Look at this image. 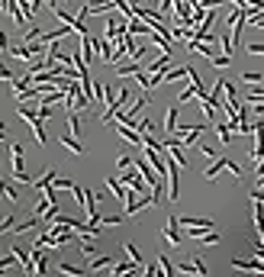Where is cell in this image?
Masks as SVG:
<instances>
[{
    "label": "cell",
    "mask_w": 264,
    "mask_h": 277,
    "mask_svg": "<svg viewBox=\"0 0 264 277\" xmlns=\"http://www.w3.org/2000/svg\"><path fill=\"white\" fill-rule=\"evenodd\" d=\"M123 248H126V255L136 261V264H145V258H142V251L136 248V242H123Z\"/></svg>",
    "instance_id": "d6986e66"
},
{
    "label": "cell",
    "mask_w": 264,
    "mask_h": 277,
    "mask_svg": "<svg viewBox=\"0 0 264 277\" xmlns=\"http://www.w3.org/2000/svg\"><path fill=\"white\" fill-rule=\"evenodd\" d=\"M158 268H161V271H158V277H174V264H171V261H167L164 255L158 258Z\"/></svg>",
    "instance_id": "44dd1931"
},
{
    "label": "cell",
    "mask_w": 264,
    "mask_h": 277,
    "mask_svg": "<svg viewBox=\"0 0 264 277\" xmlns=\"http://www.w3.org/2000/svg\"><path fill=\"white\" fill-rule=\"evenodd\" d=\"M58 271H62L65 277H87V268H78V264H68V261L58 264Z\"/></svg>",
    "instance_id": "7c38bea8"
},
{
    "label": "cell",
    "mask_w": 264,
    "mask_h": 277,
    "mask_svg": "<svg viewBox=\"0 0 264 277\" xmlns=\"http://www.w3.org/2000/svg\"><path fill=\"white\" fill-rule=\"evenodd\" d=\"M16 116L32 123V119H39V106H29V103H16Z\"/></svg>",
    "instance_id": "8fae6325"
},
{
    "label": "cell",
    "mask_w": 264,
    "mask_h": 277,
    "mask_svg": "<svg viewBox=\"0 0 264 277\" xmlns=\"http://www.w3.org/2000/svg\"><path fill=\"white\" fill-rule=\"evenodd\" d=\"M10 158H13V174H16V184H32V177L26 174V152H23V145L20 142H13L10 145Z\"/></svg>",
    "instance_id": "6da1fadb"
},
{
    "label": "cell",
    "mask_w": 264,
    "mask_h": 277,
    "mask_svg": "<svg viewBox=\"0 0 264 277\" xmlns=\"http://www.w3.org/2000/svg\"><path fill=\"white\" fill-rule=\"evenodd\" d=\"M158 197H155V194H142V197H136V200H129L126 203V216H136L139 210H148V207H158Z\"/></svg>",
    "instance_id": "7a4b0ae2"
},
{
    "label": "cell",
    "mask_w": 264,
    "mask_h": 277,
    "mask_svg": "<svg viewBox=\"0 0 264 277\" xmlns=\"http://www.w3.org/2000/svg\"><path fill=\"white\" fill-rule=\"evenodd\" d=\"M39 116H42V119H49V116H55V113H52V103H39Z\"/></svg>",
    "instance_id": "d6a6232c"
},
{
    "label": "cell",
    "mask_w": 264,
    "mask_h": 277,
    "mask_svg": "<svg viewBox=\"0 0 264 277\" xmlns=\"http://www.w3.org/2000/svg\"><path fill=\"white\" fill-rule=\"evenodd\" d=\"M10 55H13L16 62H32V52H29V45H10Z\"/></svg>",
    "instance_id": "2e32d148"
},
{
    "label": "cell",
    "mask_w": 264,
    "mask_h": 277,
    "mask_svg": "<svg viewBox=\"0 0 264 277\" xmlns=\"http://www.w3.org/2000/svg\"><path fill=\"white\" fill-rule=\"evenodd\" d=\"M219 171H229V158H216V161L206 168V180H213V177L219 174Z\"/></svg>",
    "instance_id": "9a60e30c"
},
{
    "label": "cell",
    "mask_w": 264,
    "mask_h": 277,
    "mask_svg": "<svg viewBox=\"0 0 264 277\" xmlns=\"http://www.w3.org/2000/svg\"><path fill=\"white\" fill-rule=\"evenodd\" d=\"M68 132L71 136H81V116L78 113H68Z\"/></svg>",
    "instance_id": "603a6c76"
},
{
    "label": "cell",
    "mask_w": 264,
    "mask_h": 277,
    "mask_svg": "<svg viewBox=\"0 0 264 277\" xmlns=\"http://www.w3.org/2000/svg\"><path fill=\"white\" fill-rule=\"evenodd\" d=\"M164 129H167V139L177 132V106H167V116H164Z\"/></svg>",
    "instance_id": "4fadbf2b"
},
{
    "label": "cell",
    "mask_w": 264,
    "mask_h": 277,
    "mask_svg": "<svg viewBox=\"0 0 264 277\" xmlns=\"http://www.w3.org/2000/svg\"><path fill=\"white\" fill-rule=\"evenodd\" d=\"M58 142H62V149H65V152H71V155H84V145L78 142V136H71V132H65V136L58 139Z\"/></svg>",
    "instance_id": "9c48e42d"
},
{
    "label": "cell",
    "mask_w": 264,
    "mask_h": 277,
    "mask_svg": "<svg viewBox=\"0 0 264 277\" xmlns=\"http://www.w3.org/2000/svg\"><path fill=\"white\" fill-rule=\"evenodd\" d=\"M116 132H119V139L123 142H129V145H145V136H142L139 129H132V126H123V123H116Z\"/></svg>",
    "instance_id": "3957f363"
},
{
    "label": "cell",
    "mask_w": 264,
    "mask_h": 277,
    "mask_svg": "<svg viewBox=\"0 0 264 277\" xmlns=\"http://www.w3.org/2000/svg\"><path fill=\"white\" fill-rule=\"evenodd\" d=\"M0 229H4V232H10V229H13V216H4V223H0Z\"/></svg>",
    "instance_id": "d590c367"
},
{
    "label": "cell",
    "mask_w": 264,
    "mask_h": 277,
    "mask_svg": "<svg viewBox=\"0 0 264 277\" xmlns=\"http://www.w3.org/2000/svg\"><path fill=\"white\" fill-rule=\"evenodd\" d=\"M242 81H245V84H264V75H261V71H245Z\"/></svg>",
    "instance_id": "d4e9b609"
},
{
    "label": "cell",
    "mask_w": 264,
    "mask_h": 277,
    "mask_svg": "<svg viewBox=\"0 0 264 277\" xmlns=\"http://www.w3.org/2000/svg\"><path fill=\"white\" fill-rule=\"evenodd\" d=\"M10 264H20V258H16V251H10V255H4V261H0V271H10Z\"/></svg>",
    "instance_id": "484cf974"
},
{
    "label": "cell",
    "mask_w": 264,
    "mask_h": 277,
    "mask_svg": "<svg viewBox=\"0 0 264 277\" xmlns=\"http://www.w3.org/2000/svg\"><path fill=\"white\" fill-rule=\"evenodd\" d=\"M200 152H203V155H206V158H210V161H216V152H213L210 145H200Z\"/></svg>",
    "instance_id": "8d00e7d4"
},
{
    "label": "cell",
    "mask_w": 264,
    "mask_h": 277,
    "mask_svg": "<svg viewBox=\"0 0 264 277\" xmlns=\"http://www.w3.org/2000/svg\"><path fill=\"white\" fill-rule=\"evenodd\" d=\"M164 242H171V245H181L184 242V235H181V223H177V216H171V223L164 226Z\"/></svg>",
    "instance_id": "5b68a950"
},
{
    "label": "cell",
    "mask_w": 264,
    "mask_h": 277,
    "mask_svg": "<svg viewBox=\"0 0 264 277\" xmlns=\"http://www.w3.org/2000/svg\"><path fill=\"white\" fill-rule=\"evenodd\" d=\"M42 219H39V216H29V219H23L20 226H16V235H23V232H29V229H35V226H39Z\"/></svg>",
    "instance_id": "ffe728a7"
},
{
    "label": "cell",
    "mask_w": 264,
    "mask_h": 277,
    "mask_svg": "<svg viewBox=\"0 0 264 277\" xmlns=\"http://www.w3.org/2000/svg\"><path fill=\"white\" fill-rule=\"evenodd\" d=\"M177 168H181V164L171 161V171H167V197H171V200L181 197V177H177Z\"/></svg>",
    "instance_id": "52a82bcc"
},
{
    "label": "cell",
    "mask_w": 264,
    "mask_h": 277,
    "mask_svg": "<svg viewBox=\"0 0 264 277\" xmlns=\"http://www.w3.org/2000/svg\"><path fill=\"white\" fill-rule=\"evenodd\" d=\"M42 123H45V119L39 116V119H32L29 126H32V139H35V145H42V149H45V142H49V136H45V126H42Z\"/></svg>",
    "instance_id": "30bf717a"
},
{
    "label": "cell",
    "mask_w": 264,
    "mask_h": 277,
    "mask_svg": "<svg viewBox=\"0 0 264 277\" xmlns=\"http://www.w3.org/2000/svg\"><path fill=\"white\" fill-rule=\"evenodd\" d=\"M171 62H174V58H171V52H161L158 58H155V62H145V71H148L152 78H155V75H164V71L171 68Z\"/></svg>",
    "instance_id": "277c9868"
},
{
    "label": "cell",
    "mask_w": 264,
    "mask_h": 277,
    "mask_svg": "<svg viewBox=\"0 0 264 277\" xmlns=\"http://www.w3.org/2000/svg\"><path fill=\"white\" fill-rule=\"evenodd\" d=\"M116 164H119V171H126V168H132V164H136V158H132V155H119V158H116Z\"/></svg>",
    "instance_id": "83f0119b"
},
{
    "label": "cell",
    "mask_w": 264,
    "mask_h": 277,
    "mask_svg": "<svg viewBox=\"0 0 264 277\" xmlns=\"http://www.w3.org/2000/svg\"><path fill=\"white\" fill-rule=\"evenodd\" d=\"M4 197H7V200H16V203H20V190H16L13 184H4Z\"/></svg>",
    "instance_id": "f1b7e54d"
},
{
    "label": "cell",
    "mask_w": 264,
    "mask_h": 277,
    "mask_svg": "<svg viewBox=\"0 0 264 277\" xmlns=\"http://www.w3.org/2000/svg\"><path fill=\"white\" fill-rule=\"evenodd\" d=\"M116 90H119V100H116V103H119V106H123V103L129 100V87H123V84H119V81H116Z\"/></svg>",
    "instance_id": "4dcf8cb0"
},
{
    "label": "cell",
    "mask_w": 264,
    "mask_h": 277,
    "mask_svg": "<svg viewBox=\"0 0 264 277\" xmlns=\"http://www.w3.org/2000/svg\"><path fill=\"white\" fill-rule=\"evenodd\" d=\"M0 78H4V84L13 87V71H10V68H0Z\"/></svg>",
    "instance_id": "e575fe53"
},
{
    "label": "cell",
    "mask_w": 264,
    "mask_h": 277,
    "mask_svg": "<svg viewBox=\"0 0 264 277\" xmlns=\"http://www.w3.org/2000/svg\"><path fill=\"white\" fill-rule=\"evenodd\" d=\"M248 200H251V203H264V190H258V187L248 190Z\"/></svg>",
    "instance_id": "1f68e13d"
},
{
    "label": "cell",
    "mask_w": 264,
    "mask_h": 277,
    "mask_svg": "<svg viewBox=\"0 0 264 277\" xmlns=\"http://www.w3.org/2000/svg\"><path fill=\"white\" fill-rule=\"evenodd\" d=\"M232 132H235V129H232L229 123H219V126H216V139L225 145V142H232Z\"/></svg>",
    "instance_id": "e0dca14e"
},
{
    "label": "cell",
    "mask_w": 264,
    "mask_h": 277,
    "mask_svg": "<svg viewBox=\"0 0 264 277\" xmlns=\"http://www.w3.org/2000/svg\"><path fill=\"white\" fill-rule=\"evenodd\" d=\"M184 274H200V277H206V268H203V261L200 258H187V261H181L177 264Z\"/></svg>",
    "instance_id": "ba28073f"
},
{
    "label": "cell",
    "mask_w": 264,
    "mask_h": 277,
    "mask_svg": "<svg viewBox=\"0 0 264 277\" xmlns=\"http://www.w3.org/2000/svg\"><path fill=\"white\" fill-rule=\"evenodd\" d=\"M255 187H258V190H264V177H258V184H255Z\"/></svg>",
    "instance_id": "74e56055"
},
{
    "label": "cell",
    "mask_w": 264,
    "mask_h": 277,
    "mask_svg": "<svg viewBox=\"0 0 264 277\" xmlns=\"http://www.w3.org/2000/svg\"><path fill=\"white\" fill-rule=\"evenodd\" d=\"M194 242H200V245H216V242H219V229H210V232H203V235H197Z\"/></svg>",
    "instance_id": "ac0fdd59"
},
{
    "label": "cell",
    "mask_w": 264,
    "mask_h": 277,
    "mask_svg": "<svg viewBox=\"0 0 264 277\" xmlns=\"http://www.w3.org/2000/svg\"><path fill=\"white\" fill-rule=\"evenodd\" d=\"M55 190H74V180H65V177H58V180H55Z\"/></svg>",
    "instance_id": "f546056e"
},
{
    "label": "cell",
    "mask_w": 264,
    "mask_h": 277,
    "mask_svg": "<svg viewBox=\"0 0 264 277\" xmlns=\"http://www.w3.org/2000/svg\"><path fill=\"white\" fill-rule=\"evenodd\" d=\"M248 52L251 55H264V42H248Z\"/></svg>",
    "instance_id": "836d02e7"
},
{
    "label": "cell",
    "mask_w": 264,
    "mask_h": 277,
    "mask_svg": "<svg viewBox=\"0 0 264 277\" xmlns=\"http://www.w3.org/2000/svg\"><path fill=\"white\" fill-rule=\"evenodd\" d=\"M136 129L142 132V136H152V129H155V126H152V119L145 116V119H139V123H136Z\"/></svg>",
    "instance_id": "4316f807"
},
{
    "label": "cell",
    "mask_w": 264,
    "mask_h": 277,
    "mask_svg": "<svg viewBox=\"0 0 264 277\" xmlns=\"http://www.w3.org/2000/svg\"><path fill=\"white\" fill-rule=\"evenodd\" d=\"M145 106H148V94H145V97H139V100L132 103L126 113H129V116H136V113H142V110H145ZM136 119H139V116H136Z\"/></svg>",
    "instance_id": "7402d4cb"
},
{
    "label": "cell",
    "mask_w": 264,
    "mask_h": 277,
    "mask_svg": "<svg viewBox=\"0 0 264 277\" xmlns=\"http://www.w3.org/2000/svg\"><path fill=\"white\" fill-rule=\"evenodd\" d=\"M139 71H142V62H126V65H119L116 75H119V78H136Z\"/></svg>",
    "instance_id": "5bb4252c"
},
{
    "label": "cell",
    "mask_w": 264,
    "mask_h": 277,
    "mask_svg": "<svg viewBox=\"0 0 264 277\" xmlns=\"http://www.w3.org/2000/svg\"><path fill=\"white\" fill-rule=\"evenodd\" d=\"M142 268H145V264H136L132 258H129V261H119L116 268H113V277H136Z\"/></svg>",
    "instance_id": "8992f818"
},
{
    "label": "cell",
    "mask_w": 264,
    "mask_h": 277,
    "mask_svg": "<svg viewBox=\"0 0 264 277\" xmlns=\"http://www.w3.org/2000/svg\"><path fill=\"white\" fill-rule=\"evenodd\" d=\"M110 264H113V258H110V255H97V258L90 261V268H93V271H100V268H110Z\"/></svg>",
    "instance_id": "cb8c5ba5"
}]
</instances>
